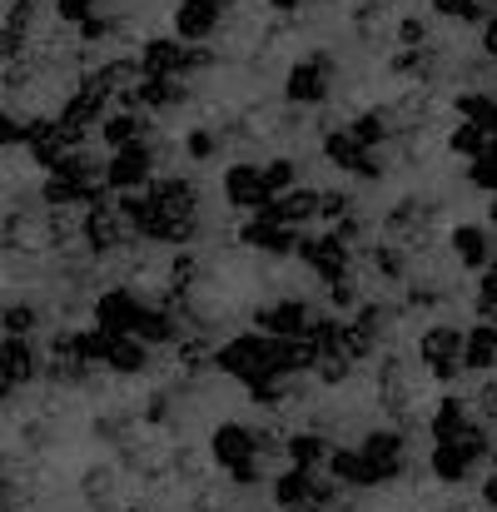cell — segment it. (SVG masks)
Instances as JSON below:
<instances>
[]
</instances>
